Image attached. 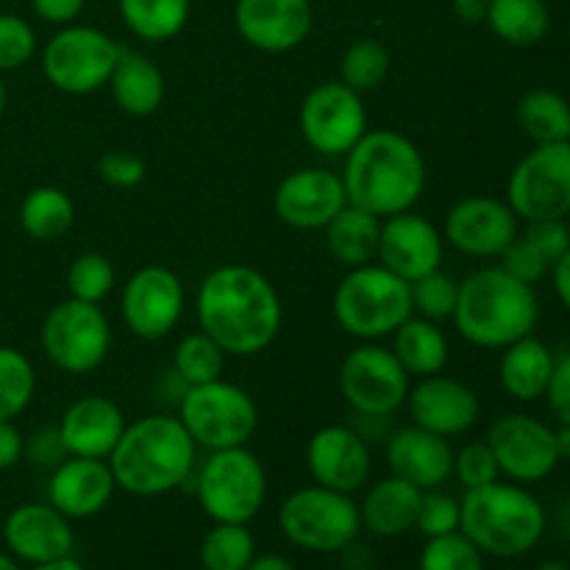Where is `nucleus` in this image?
<instances>
[{
    "instance_id": "obj_1",
    "label": "nucleus",
    "mask_w": 570,
    "mask_h": 570,
    "mask_svg": "<svg viewBox=\"0 0 570 570\" xmlns=\"http://www.w3.org/2000/svg\"><path fill=\"white\" fill-rule=\"evenodd\" d=\"M200 332L226 356H256L276 343L284 306L271 278L250 265H220L198 287L195 298Z\"/></svg>"
},
{
    "instance_id": "obj_2",
    "label": "nucleus",
    "mask_w": 570,
    "mask_h": 570,
    "mask_svg": "<svg viewBox=\"0 0 570 570\" xmlns=\"http://www.w3.org/2000/svg\"><path fill=\"white\" fill-rule=\"evenodd\" d=\"M343 187L351 206L376 217L410 212L426 189V161L406 134L373 128L345 154Z\"/></svg>"
},
{
    "instance_id": "obj_3",
    "label": "nucleus",
    "mask_w": 570,
    "mask_h": 570,
    "mask_svg": "<svg viewBox=\"0 0 570 570\" xmlns=\"http://www.w3.org/2000/svg\"><path fill=\"white\" fill-rule=\"evenodd\" d=\"M195 454L198 445L178 417L148 415L128 423L106 462L117 490L139 499H154L173 493L193 479Z\"/></svg>"
},
{
    "instance_id": "obj_4",
    "label": "nucleus",
    "mask_w": 570,
    "mask_h": 570,
    "mask_svg": "<svg viewBox=\"0 0 570 570\" xmlns=\"http://www.w3.org/2000/svg\"><path fill=\"white\" fill-rule=\"evenodd\" d=\"M451 321L465 343L484 351H504L515 340L534 334L540 298L532 284L518 282L501 265H488L460 282Z\"/></svg>"
},
{
    "instance_id": "obj_5",
    "label": "nucleus",
    "mask_w": 570,
    "mask_h": 570,
    "mask_svg": "<svg viewBox=\"0 0 570 570\" xmlns=\"http://www.w3.org/2000/svg\"><path fill=\"white\" fill-rule=\"evenodd\" d=\"M549 515L527 484L493 482L465 490L460 501V532L484 557L518 560L538 549Z\"/></svg>"
},
{
    "instance_id": "obj_6",
    "label": "nucleus",
    "mask_w": 570,
    "mask_h": 570,
    "mask_svg": "<svg viewBox=\"0 0 570 570\" xmlns=\"http://www.w3.org/2000/svg\"><path fill=\"white\" fill-rule=\"evenodd\" d=\"M334 321L351 337L376 343L390 337L412 312V284L384 265L351 267L334 289Z\"/></svg>"
},
{
    "instance_id": "obj_7",
    "label": "nucleus",
    "mask_w": 570,
    "mask_h": 570,
    "mask_svg": "<svg viewBox=\"0 0 570 570\" xmlns=\"http://www.w3.org/2000/svg\"><path fill=\"white\" fill-rule=\"evenodd\" d=\"M195 476V495L215 523H250L267 499V471L248 449L209 451Z\"/></svg>"
},
{
    "instance_id": "obj_8",
    "label": "nucleus",
    "mask_w": 570,
    "mask_h": 570,
    "mask_svg": "<svg viewBox=\"0 0 570 570\" xmlns=\"http://www.w3.org/2000/svg\"><path fill=\"white\" fill-rule=\"evenodd\" d=\"M178 421L198 449H239L248 445L259 429V410L248 390L217 379L184 390L178 401Z\"/></svg>"
},
{
    "instance_id": "obj_9",
    "label": "nucleus",
    "mask_w": 570,
    "mask_h": 570,
    "mask_svg": "<svg viewBox=\"0 0 570 570\" xmlns=\"http://www.w3.org/2000/svg\"><path fill=\"white\" fill-rule=\"evenodd\" d=\"M282 534L312 554H334L354 543L362 532L360 504L337 490L309 484L284 499L278 510Z\"/></svg>"
},
{
    "instance_id": "obj_10",
    "label": "nucleus",
    "mask_w": 570,
    "mask_h": 570,
    "mask_svg": "<svg viewBox=\"0 0 570 570\" xmlns=\"http://www.w3.org/2000/svg\"><path fill=\"white\" fill-rule=\"evenodd\" d=\"M39 340L50 365L70 376H83L98 371L109 356L111 323L100 304L67 298L48 312Z\"/></svg>"
},
{
    "instance_id": "obj_11",
    "label": "nucleus",
    "mask_w": 570,
    "mask_h": 570,
    "mask_svg": "<svg viewBox=\"0 0 570 570\" xmlns=\"http://www.w3.org/2000/svg\"><path fill=\"white\" fill-rule=\"evenodd\" d=\"M120 45L95 26H61L42 50V72L65 95H92L109 83Z\"/></svg>"
},
{
    "instance_id": "obj_12",
    "label": "nucleus",
    "mask_w": 570,
    "mask_h": 570,
    "mask_svg": "<svg viewBox=\"0 0 570 570\" xmlns=\"http://www.w3.org/2000/svg\"><path fill=\"white\" fill-rule=\"evenodd\" d=\"M507 204L518 220H568L570 142L534 145L507 178Z\"/></svg>"
},
{
    "instance_id": "obj_13",
    "label": "nucleus",
    "mask_w": 570,
    "mask_h": 570,
    "mask_svg": "<svg viewBox=\"0 0 570 570\" xmlns=\"http://www.w3.org/2000/svg\"><path fill=\"white\" fill-rule=\"evenodd\" d=\"M410 379L393 348L365 343L340 365V393L360 417H390L406 404Z\"/></svg>"
},
{
    "instance_id": "obj_14",
    "label": "nucleus",
    "mask_w": 570,
    "mask_h": 570,
    "mask_svg": "<svg viewBox=\"0 0 570 570\" xmlns=\"http://www.w3.org/2000/svg\"><path fill=\"white\" fill-rule=\"evenodd\" d=\"M301 137L321 156H345L367 131L365 100L343 81H323L306 92L298 111Z\"/></svg>"
},
{
    "instance_id": "obj_15",
    "label": "nucleus",
    "mask_w": 570,
    "mask_h": 570,
    "mask_svg": "<svg viewBox=\"0 0 570 570\" xmlns=\"http://www.w3.org/2000/svg\"><path fill=\"white\" fill-rule=\"evenodd\" d=\"M484 443L493 451L501 476L515 484L546 482L562 462L554 429L523 412L495 417Z\"/></svg>"
},
{
    "instance_id": "obj_16",
    "label": "nucleus",
    "mask_w": 570,
    "mask_h": 570,
    "mask_svg": "<svg viewBox=\"0 0 570 570\" xmlns=\"http://www.w3.org/2000/svg\"><path fill=\"white\" fill-rule=\"evenodd\" d=\"M184 284L165 265L139 267L120 295V315L128 332L139 340H165L184 315Z\"/></svg>"
},
{
    "instance_id": "obj_17",
    "label": "nucleus",
    "mask_w": 570,
    "mask_h": 570,
    "mask_svg": "<svg viewBox=\"0 0 570 570\" xmlns=\"http://www.w3.org/2000/svg\"><path fill=\"white\" fill-rule=\"evenodd\" d=\"M510 204L490 195L456 200L443 223V239L471 259H499L521 234Z\"/></svg>"
},
{
    "instance_id": "obj_18",
    "label": "nucleus",
    "mask_w": 570,
    "mask_h": 570,
    "mask_svg": "<svg viewBox=\"0 0 570 570\" xmlns=\"http://www.w3.org/2000/svg\"><path fill=\"white\" fill-rule=\"evenodd\" d=\"M348 206L343 176L328 167H301L284 176L273 193L278 220L298 232H321Z\"/></svg>"
},
{
    "instance_id": "obj_19",
    "label": "nucleus",
    "mask_w": 570,
    "mask_h": 570,
    "mask_svg": "<svg viewBox=\"0 0 570 570\" xmlns=\"http://www.w3.org/2000/svg\"><path fill=\"white\" fill-rule=\"evenodd\" d=\"M306 468L321 488L354 495L356 490L371 482V445L356 429L332 423L312 434L309 445H306Z\"/></svg>"
},
{
    "instance_id": "obj_20",
    "label": "nucleus",
    "mask_w": 570,
    "mask_h": 570,
    "mask_svg": "<svg viewBox=\"0 0 570 570\" xmlns=\"http://www.w3.org/2000/svg\"><path fill=\"white\" fill-rule=\"evenodd\" d=\"M404 406L410 410L415 426L445 440L468 434L482 417V399L476 395V390L468 387L460 379L443 376V373L410 384Z\"/></svg>"
},
{
    "instance_id": "obj_21",
    "label": "nucleus",
    "mask_w": 570,
    "mask_h": 570,
    "mask_svg": "<svg viewBox=\"0 0 570 570\" xmlns=\"http://www.w3.org/2000/svg\"><path fill=\"white\" fill-rule=\"evenodd\" d=\"M445 254V239L432 220L415 212L384 217L379 234V265L393 271L404 282H417L440 271Z\"/></svg>"
},
{
    "instance_id": "obj_22",
    "label": "nucleus",
    "mask_w": 570,
    "mask_h": 570,
    "mask_svg": "<svg viewBox=\"0 0 570 570\" xmlns=\"http://www.w3.org/2000/svg\"><path fill=\"white\" fill-rule=\"evenodd\" d=\"M234 26L250 48L287 53L306 42L312 31L309 0H237Z\"/></svg>"
},
{
    "instance_id": "obj_23",
    "label": "nucleus",
    "mask_w": 570,
    "mask_h": 570,
    "mask_svg": "<svg viewBox=\"0 0 570 570\" xmlns=\"http://www.w3.org/2000/svg\"><path fill=\"white\" fill-rule=\"evenodd\" d=\"M3 540L9 554L28 566L65 560L76 549L70 518L50 504H20L11 510L3 523Z\"/></svg>"
},
{
    "instance_id": "obj_24",
    "label": "nucleus",
    "mask_w": 570,
    "mask_h": 570,
    "mask_svg": "<svg viewBox=\"0 0 570 570\" xmlns=\"http://www.w3.org/2000/svg\"><path fill=\"white\" fill-rule=\"evenodd\" d=\"M117 482L106 460L65 456L53 468L48 482V504L70 521L95 518L109 507Z\"/></svg>"
},
{
    "instance_id": "obj_25",
    "label": "nucleus",
    "mask_w": 570,
    "mask_h": 570,
    "mask_svg": "<svg viewBox=\"0 0 570 570\" xmlns=\"http://www.w3.org/2000/svg\"><path fill=\"white\" fill-rule=\"evenodd\" d=\"M384 460L393 476L415 484L417 490H438L454 476V449L449 440L415 423L390 434Z\"/></svg>"
},
{
    "instance_id": "obj_26",
    "label": "nucleus",
    "mask_w": 570,
    "mask_h": 570,
    "mask_svg": "<svg viewBox=\"0 0 570 570\" xmlns=\"http://www.w3.org/2000/svg\"><path fill=\"white\" fill-rule=\"evenodd\" d=\"M126 426V415L115 401L104 399V395H83V399L72 401L61 415L59 438L65 443L67 456L109 460Z\"/></svg>"
},
{
    "instance_id": "obj_27",
    "label": "nucleus",
    "mask_w": 570,
    "mask_h": 570,
    "mask_svg": "<svg viewBox=\"0 0 570 570\" xmlns=\"http://www.w3.org/2000/svg\"><path fill=\"white\" fill-rule=\"evenodd\" d=\"M421 499L423 490L390 473L387 479L376 482L365 493V501L360 504L362 529H367L373 538L384 540L412 532L417 510H421Z\"/></svg>"
},
{
    "instance_id": "obj_28",
    "label": "nucleus",
    "mask_w": 570,
    "mask_h": 570,
    "mask_svg": "<svg viewBox=\"0 0 570 570\" xmlns=\"http://www.w3.org/2000/svg\"><path fill=\"white\" fill-rule=\"evenodd\" d=\"M557 354L543 343L540 337L529 334V337L515 340L507 345L499 362V384L510 399L521 401V404H532L540 401L549 390L551 373H554Z\"/></svg>"
},
{
    "instance_id": "obj_29",
    "label": "nucleus",
    "mask_w": 570,
    "mask_h": 570,
    "mask_svg": "<svg viewBox=\"0 0 570 570\" xmlns=\"http://www.w3.org/2000/svg\"><path fill=\"white\" fill-rule=\"evenodd\" d=\"M106 87H109L117 109L126 111L128 117H150L165 104V76L139 50L120 48Z\"/></svg>"
},
{
    "instance_id": "obj_30",
    "label": "nucleus",
    "mask_w": 570,
    "mask_h": 570,
    "mask_svg": "<svg viewBox=\"0 0 570 570\" xmlns=\"http://www.w3.org/2000/svg\"><path fill=\"white\" fill-rule=\"evenodd\" d=\"M323 232H326V248L332 259L351 271V267L371 265L376 259L382 217L348 204Z\"/></svg>"
},
{
    "instance_id": "obj_31",
    "label": "nucleus",
    "mask_w": 570,
    "mask_h": 570,
    "mask_svg": "<svg viewBox=\"0 0 570 570\" xmlns=\"http://www.w3.org/2000/svg\"><path fill=\"white\" fill-rule=\"evenodd\" d=\"M393 334V354L399 356V362L410 376L426 379L445 371V365H449V337H445L438 323L412 315Z\"/></svg>"
},
{
    "instance_id": "obj_32",
    "label": "nucleus",
    "mask_w": 570,
    "mask_h": 570,
    "mask_svg": "<svg viewBox=\"0 0 570 570\" xmlns=\"http://www.w3.org/2000/svg\"><path fill=\"white\" fill-rule=\"evenodd\" d=\"M484 22L507 45L532 48L551 31V11L546 0H490Z\"/></svg>"
},
{
    "instance_id": "obj_33",
    "label": "nucleus",
    "mask_w": 570,
    "mask_h": 570,
    "mask_svg": "<svg viewBox=\"0 0 570 570\" xmlns=\"http://www.w3.org/2000/svg\"><path fill=\"white\" fill-rule=\"evenodd\" d=\"M515 120L534 145L570 142V100L554 89H529L518 100Z\"/></svg>"
},
{
    "instance_id": "obj_34",
    "label": "nucleus",
    "mask_w": 570,
    "mask_h": 570,
    "mask_svg": "<svg viewBox=\"0 0 570 570\" xmlns=\"http://www.w3.org/2000/svg\"><path fill=\"white\" fill-rule=\"evenodd\" d=\"M122 22L145 42H167L184 31L193 0H117Z\"/></svg>"
},
{
    "instance_id": "obj_35",
    "label": "nucleus",
    "mask_w": 570,
    "mask_h": 570,
    "mask_svg": "<svg viewBox=\"0 0 570 570\" xmlns=\"http://www.w3.org/2000/svg\"><path fill=\"white\" fill-rule=\"evenodd\" d=\"M76 223V204L59 187H37L22 198L20 226L22 232L39 243H53L65 237Z\"/></svg>"
},
{
    "instance_id": "obj_36",
    "label": "nucleus",
    "mask_w": 570,
    "mask_h": 570,
    "mask_svg": "<svg viewBox=\"0 0 570 570\" xmlns=\"http://www.w3.org/2000/svg\"><path fill=\"white\" fill-rule=\"evenodd\" d=\"M254 557L256 543L248 523H215L200 543L204 570H245Z\"/></svg>"
},
{
    "instance_id": "obj_37",
    "label": "nucleus",
    "mask_w": 570,
    "mask_h": 570,
    "mask_svg": "<svg viewBox=\"0 0 570 570\" xmlns=\"http://www.w3.org/2000/svg\"><path fill=\"white\" fill-rule=\"evenodd\" d=\"M223 367H226V351L206 332L184 334L173 351V373L187 387L217 382V379H223Z\"/></svg>"
},
{
    "instance_id": "obj_38",
    "label": "nucleus",
    "mask_w": 570,
    "mask_h": 570,
    "mask_svg": "<svg viewBox=\"0 0 570 570\" xmlns=\"http://www.w3.org/2000/svg\"><path fill=\"white\" fill-rule=\"evenodd\" d=\"M390 50L379 39L362 37L345 48L340 56V81L348 83L356 92H371L379 89L390 76Z\"/></svg>"
},
{
    "instance_id": "obj_39",
    "label": "nucleus",
    "mask_w": 570,
    "mask_h": 570,
    "mask_svg": "<svg viewBox=\"0 0 570 570\" xmlns=\"http://www.w3.org/2000/svg\"><path fill=\"white\" fill-rule=\"evenodd\" d=\"M37 393V371L22 351L0 345V421H14Z\"/></svg>"
},
{
    "instance_id": "obj_40",
    "label": "nucleus",
    "mask_w": 570,
    "mask_h": 570,
    "mask_svg": "<svg viewBox=\"0 0 570 570\" xmlns=\"http://www.w3.org/2000/svg\"><path fill=\"white\" fill-rule=\"evenodd\" d=\"M115 284V265H111L109 256L98 254V250L76 256L70 271H67V289H70V298L87 301V304H100V301L109 298Z\"/></svg>"
},
{
    "instance_id": "obj_41",
    "label": "nucleus",
    "mask_w": 570,
    "mask_h": 570,
    "mask_svg": "<svg viewBox=\"0 0 570 570\" xmlns=\"http://www.w3.org/2000/svg\"><path fill=\"white\" fill-rule=\"evenodd\" d=\"M417 570H484V554L462 532L429 538Z\"/></svg>"
},
{
    "instance_id": "obj_42",
    "label": "nucleus",
    "mask_w": 570,
    "mask_h": 570,
    "mask_svg": "<svg viewBox=\"0 0 570 570\" xmlns=\"http://www.w3.org/2000/svg\"><path fill=\"white\" fill-rule=\"evenodd\" d=\"M460 282L443 271H434L429 276L412 282V312L426 321H449L454 315Z\"/></svg>"
},
{
    "instance_id": "obj_43",
    "label": "nucleus",
    "mask_w": 570,
    "mask_h": 570,
    "mask_svg": "<svg viewBox=\"0 0 570 570\" xmlns=\"http://www.w3.org/2000/svg\"><path fill=\"white\" fill-rule=\"evenodd\" d=\"M415 529L429 538L460 532V499L443 490H423L421 510H417Z\"/></svg>"
},
{
    "instance_id": "obj_44",
    "label": "nucleus",
    "mask_w": 570,
    "mask_h": 570,
    "mask_svg": "<svg viewBox=\"0 0 570 570\" xmlns=\"http://www.w3.org/2000/svg\"><path fill=\"white\" fill-rule=\"evenodd\" d=\"M454 476L460 479L465 490H476L484 488V484L499 482V462H495L493 451H490L484 440H476V443H468L460 451H454Z\"/></svg>"
},
{
    "instance_id": "obj_45",
    "label": "nucleus",
    "mask_w": 570,
    "mask_h": 570,
    "mask_svg": "<svg viewBox=\"0 0 570 570\" xmlns=\"http://www.w3.org/2000/svg\"><path fill=\"white\" fill-rule=\"evenodd\" d=\"M37 53V33L22 17L0 14V72L28 65Z\"/></svg>"
},
{
    "instance_id": "obj_46",
    "label": "nucleus",
    "mask_w": 570,
    "mask_h": 570,
    "mask_svg": "<svg viewBox=\"0 0 570 570\" xmlns=\"http://www.w3.org/2000/svg\"><path fill=\"white\" fill-rule=\"evenodd\" d=\"M499 265L504 267L510 276H515L518 282H527V284H532V287L538 282H543L551 271V265L546 262V256L540 254V250L534 248L527 237H523V234H518V237L510 243V248L499 256Z\"/></svg>"
},
{
    "instance_id": "obj_47",
    "label": "nucleus",
    "mask_w": 570,
    "mask_h": 570,
    "mask_svg": "<svg viewBox=\"0 0 570 570\" xmlns=\"http://www.w3.org/2000/svg\"><path fill=\"white\" fill-rule=\"evenodd\" d=\"M145 161L131 150H109L98 159V176L104 178L109 187L131 189L139 187L145 178Z\"/></svg>"
},
{
    "instance_id": "obj_48",
    "label": "nucleus",
    "mask_w": 570,
    "mask_h": 570,
    "mask_svg": "<svg viewBox=\"0 0 570 570\" xmlns=\"http://www.w3.org/2000/svg\"><path fill=\"white\" fill-rule=\"evenodd\" d=\"M523 237L546 256L549 265H554L562 254L570 250V226L568 220H538L527 223V232Z\"/></svg>"
},
{
    "instance_id": "obj_49",
    "label": "nucleus",
    "mask_w": 570,
    "mask_h": 570,
    "mask_svg": "<svg viewBox=\"0 0 570 570\" xmlns=\"http://www.w3.org/2000/svg\"><path fill=\"white\" fill-rule=\"evenodd\" d=\"M543 399L549 404L551 415L557 417V423L570 426V351L557 356L554 373H551L549 390H546Z\"/></svg>"
},
{
    "instance_id": "obj_50",
    "label": "nucleus",
    "mask_w": 570,
    "mask_h": 570,
    "mask_svg": "<svg viewBox=\"0 0 570 570\" xmlns=\"http://www.w3.org/2000/svg\"><path fill=\"white\" fill-rule=\"evenodd\" d=\"M26 454L33 465L50 468L53 471L61 460L67 456L65 443L59 438V429H45V432H37L26 445Z\"/></svg>"
},
{
    "instance_id": "obj_51",
    "label": "nucleus",
    "mask_w": 570,
    "mask_h": 570,
    "mask_svg": "<svg viewBox=\"0 0 570 570\" xmlns=\"http://www.w3.org/2000/svg\"><path fill=\"white\" fill-rule=\"evenodd\" d=\"M87 0H31V9L37 17L53 26H70L78 14L83 11Z\"/></svg>"
},
{
    "instance_id": "obj_52",
    "label": "nucleus",
    "mask_w": 570,
    "mask_h": 570,
    "mask_svg": "<svg viewBox=\"0 0 570 570\" xmlns=\"http://www.w3.org/2000/svg\"><path fill=\"white\" fill-rule=\"evenodd\" d=\"M26 454V440L14 421H0V471H9Z\"/></svg>"
},
{
    "instance_id": "obj_53",
    "label": "nucleus",
    "mask_w": 570,
    "mask_h": 570,
    "mask_svg": "<svg viewBox=\"0 0 570 570\" xmlns=\"http://www.w3.org/2000/svg\"><path fill=\"white\" fill-rule=\"evenodd\" d=\"M549 276H551V287H554V295L560 298V304L566 306V312L570 315V250L551 265Z\"/></svg>"
},
{
    "instance_id": "obj_54",
    "label": "nucleus",
    "mask_w": 570,
    "mask_h": 570,
    "mask_svg": "<svg viewBox=\"0 0 570 570\" xmlns=\"http://www.w3.org/2000/svg\"><path fill=\"white\" fill-rule=\"evenodd\" d=\"M488 6L490 0H451V11H454L462 22H484Z\"/></svg>"
},
{
    "instance_id": "obj_55",
    "label": "nucleus",
    "mask_w": 570,
    "mask_h": 570,
    "mask_svg": "<svg viewBox=\"0 0 570 570\" xmlns=\"http://www.w3.org/2000/svg\"><path fill=\"white\" fill-rule=\"evenodd\" d=\"M245 570H298L289 560H284L282 554H256Z\"/></svg>"
},
{
    "instance_id": "obj_56",
    "label": "nucleus",
    "mask_w": 570,
    "mask_h": 570,
    "mask_svg": "<svg viewBox=\"0 0 570 570\" xmlns=\"http://www.w3.org/2000/svg\"><path fill=\"white\" fill-rule=\"evenodd\" d=\"M554 438H557V451H560V460L570 462V426L560 423V426L554 429Z\"/></svg>"
},
{
    "instance_id": "obj_57",
    "label": "nucleus",
    "mask_w": 570,
    "mask_h": 570,
    "mask_svg": "<svg viewBox=\"0 0 570 570\" xmlns=\"http://www.w3.org/2000/svg\"><path fill=\"white\" fill-rule=\"evenodd\" d=\"M31 570H87L76 557H65V560L45 562V566H31Z\"/></svg>"
},
{
    "instance_id": "obj_58",
    "label": "nucleus",
    "mask_w": 570,
    "mask_h": 570,
    "mask_svg": "<svg viewBox=\"0 0 570 570\" xmlns=\"http://www.w3.org/2000/svg\"><path fill=\"white\" fill-rule=\"evenodd\" d=\"M0 570H20V566H17L14 557L3 554V551H0Z\"/></svg>"
},
{
    "instance_id": "obj_59",
    "label": "nucleus",
    "mask_w": 570,
    "mask_h": 570,
    "mask_svg": "<svg viewBox=\"0 0 570 570\" xmlns=\"http://www.w3.org/2000/svg\"><path fill=\"white\" fill-rule=\"evenodd\" d=\"M534 570H570L566 562H560V560H549V562H540L538 568Z\"/></svg>"
},
{
    "instance_id": "obj_60",
    "label": "nucleus",
    "mask_w": 570,
    "mask_h": 570,
    "mask_svg": "<svg viewBox=\"0 0 570 570\" xmlns=\"http://www.w3.org/2000/svg\"><path fill=\"white\" fill-rule=\"evenodd\" d=\"M3 111H6V83L3 78H0V117H3Z\"/></svg>"
},
{
    "instance_id": "obj_61",
    "label": "nucleus",
    "mask_w": 570,
    "mask_h": 570,
    "mask_svg": "<svg viewBox=\"0 0 570 570\" xmlns=\"http://www.w3.org/2000/svg\"><path fill=\"white\" fill-rule=\"evenodd\" d=\"M501 570H521V568H501Z\"/></svg>"
}]
</instances>
